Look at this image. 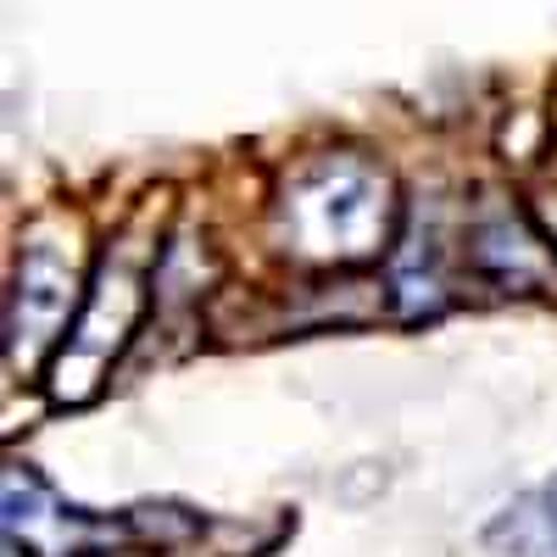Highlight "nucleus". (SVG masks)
<instances>
[{
  "mask_svg": "<svg viewBox=\"0 0 557 557\" xmlns=\"http://www.w3.org/2000/svg\"><path fill=\"white\" fill-rule=\"evenodd\" d=\"M162 251H168V228H162L157 207H139L107 240L73 330H67L57 362L45 368V391H51L57 407H89L107 391L112 368L123 362L128 341L139 335V318L151 312Z\"/></svg>",
  "mask_w": 557,
  "mask_h": 557,
  "instance_id": "2",
  "label": "nucleus"
},
{
  "mask_svg": "<svg viewBox=\"0 0 557 557\" xmlns=\"http://www.w3.org/2000/svg\"><path fill=\"white\" fill-rule=\"evenodd\" d=\"M407 228L396 173L362 146H318L278 168L262 201V246L301 273L391 262Z\"/></svg>",
  "mask_w": 557,
  "mask_h": 557,
  "instance_id": "1",
  "label": "nucleus"
},
{
  "mask_svg": "<svg viewBox=\"0 0 557 557\" xmlns=\"http://www.w3.org/2000/svg\"><path fill=\"white\" fill-rule=\"evenodd\" d=\"M480 541L496 557H557V474L502 502L485 519Z\"/></svg>",
  "mask_w": 557,
  "mask_h": 557,
  "instance_id": "6",
  "label": "nucleus"
},
{
  "mask_svg": "<svg viewBox=\"0 0 557 557\" xmlns=\"http://www.w3.org/2000/svg\"><path fill=\"white\" fill-rule=\"evenodd\" d=\"M457 257L462 273L491 296H513V301L557 296V240L546 235V223L535 218L530 201L496 190V184L474 190V201L462 207Z\"/></svg>",
  "mask_w": 557,
  "mask_h": 557,
  "instance_id": "4",
  "label": "nucleus"
},
{
  "mask_svg": "<svg viewBox=\"0 0 557 557\" xmlns=\"http://www.w3.org/2000/svg\"><path fill=\"white\" fill-rule=\"evenodd\" d=\"M84 223L73 212H39L23 223L7 278V368L23 385H45L73 318L89 296Z\"/></svg>",
  "mask_w": 557,
  "mask_h": 557,
  "instance_id": "3",
  "label": "nucleus"
},
{
  "mask_svg": "<svg viewBox=\"0 0 557 557\" xmlns=\"http://www.w3.org/2000/svg\"><path fill=\"white\" fill-rule=\"evenodd\" d=\"M535 218L546 223V235L557 240V139H552V157H546V168H541V178H535Z\"/></svg>",
  "mask_w": 557,
  "mask_h": 557,
  "instance_id": "7",
  "label": "nucleus"
},
{
  "mask_svg": "<svg viewBox=\"0 0 557 557\" xmlns=\"http://www.w3.org/2000/svg\"><path fill=\"white\" fill-rule=\"evenodd\" d=\"M0 530H7L12 557H112L157 535V524H146L139 513H96V507L67 502L34 462H7Z\"/></svg>",
  "mask_w": 557,
  "mask_h": 557,
  "instance_id": "5",
  "label": "nucleus"
}]
</instances>
